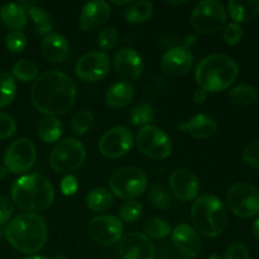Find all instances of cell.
<instances>
[{"label": "cell", "instance_id": "d4e9b609", "mask_svg": "<svg viewBox=\"0 0 259 259\" xmlns=\"http://www.w3.org/2000/svg\"><path fill=\"white\" fill-rule=\"evenodd\" d=\"M228 12L234 23H248L259 15V0H232L228 4Z\"/></svg>", "mask_w": 259, "mask_h": 259}, {"label": "cell", "instance_id": "1f68e13d", "mask_svg": "<svg viewBox=\"0 0 259 259\" xmlns=\"http://www.w3.org/2000/svg\"><path fill=\"white\" fill-rule=\"evenodd\" d=\"M17 95V83L9 72H0V109L7 108L14 101Z\"/></svg>", "mask_w": 259, "mask_h": 259}, {"label": "cell", "instance_id": "3957f363", "mask_svg": "<svg viewBox=\"0 0 259 259\" xmlns=\"http://www.w3.org/2000/svg\"><path fill=\"white\" fill-rule=\"evenodd\" d=\"M13 202L27 212L45 211L55 200V190L46 176L40 174L24 175L12 186Z\"/></svg>", "mask_w": 259, "mask_h": 259}, {"label": "cell", "instance_id": "f1b7e54d", "mask_svg": "<svg viewBox=\"0 0 259 259\" xmlns=\"http://www.w3.org/2000/svg\"><path fill=\"white\" fill-rule=\"evenodd\" d=\"M153 4L147 0L134 2L126 8L125 19L131 24H142L147 22L153 14Z\"/></svg>", "mask_w": 259, "mask_h": 259}, {"label": "cell", "instance_id": "603a6c76", "mask_svg": "<svg viewBox=\"0 0 259 259\" xmlns=\"http://www.w3.org/2000/svg\"><path fill=\"white\" fill-rule=\"evenodd\" d=\"M134 95V86L126 81H120L108 89L105 94V103L111 109H123L133 101Z\"/></svg>", "mask_w": 259, "mask_h": 259}, {"label": "cell", "instance_id": "ba28073f", "mask_svg": "<svg viewBox=\"0 0 259 259\" xmlns=\"http://www.w3.org/2000/svg\"><path fill=\"white\" fill-rule=\"evenodd\" d=\"M85 159V146L78 139L66 138L53 148L50 156V164L57 174L70 175V172L80 168Z\"/></svg>", "mask_w": 259, "mask_h": 259}, {"label": "cell", "instance_id": "5bb4252c", "mask_svg": "<svg viewBox=\"0 0 259 259\" xmlns=\"http://www.w3.org/2000/svg\"><path fill=\"white\" fill-rule=\"evenodd\" d=\"M110 71V58L105 52L91 51L77 61L76 76L85 82H96L105 77Z\"/></svg>", "mask_w": 259, "mask_h": 259}, {"label": "cell", "instance_id": "4316f807", "mask_svg": "<svg viewBox=\"0 0 259 259\" xmlns=\"http://www.w3.org/2000/svg\"><path fill=\"white\" fill-rule=\"evenodd\" d=\"M37 134L43 143H56L62 136V123L56 116H46L38 123Z\"/></svg>", "mask_w": 259, "mask_h": 259}, {"label": "cell", "instance_id": "cb8c5ba5", "mask_svg": "<svg viewBox=\"0 0 259 259\" xmlns=\"http://www.w3.org/2000/svg\"><path fill=\"white\" fill-rule=\"evenodd\" d=\"M0 20L12 32L20 30L27 24V10L19 3H7L0 8Z\"/></svg>", "mask_w": 259, "mask_h": 259}, {"label": "cell", "instance_id": "83f0119b", "mask_svg": "<svg viewBox=\"0 0 259 259\" xmlns=\"http://www.w3.org/2000/svg\"><path fill=\"white\" fill-rule=\"evenodd\" d=\"M114 197L111 191L104 187H98L89 192L86 197V205L94 212H104L111 207Z\"/></svg>", "mask_w": 259, "mask_h": 259}, {"label": "cell", "instance_id": "816d5d0a", "mask_svg": "<svg viewBox=\"0 0 259 259\" xmlns=\"http://www.w3.org/2000/svg\"><path fill=\"white\" fill-rule=\"evenodd\" d=\"M207 259H222L219 257V255H217V254H211V255H209V257H207Z\"/></svg>", "mask_w": 259, "mask_h": 259}, {"label": "cell", "instance_id": "7c38bea8", "mask_svg": "<svg viewBox=\"0 0 259 259\" xmlns=\"http://www.w3.org/2000/svg\"><path fill=\"white\" fill-rule=\"evenodd\" d=\"M124 227L119 218L113 215H100L90 220L88 233L91 239L101 245H113L123 238Z\"/></svg>", "mask_w": 259, "mask_h": 259}, {"label": "cell", "instance_id": "7a4b0ae2", "mask_svg": "<svg viewBox=\"0 0 259 259\" xmlns=\"http://www.w3.org/2000/svg\"><path fill=\"white\" fill-rule=\"evenodd\" d=\"M5 238L14 249L24 254L39 252L48 240V227L38 214L24 212L8 223Z\"/></svg>", "mask_w": 259, "mask_h": 259}, {"label": "cell", "instance_id": "484cf974", "mask_svg": "<svg viewBox=\"0 0 259 259\" xmlns=\"http://www.w3.org/2000/svg\"><path fill=\"white\" fill-rule=\"evenodd\" d=\"M23 8L27 7V12L29 14L30 19L34 23L35 30L38 34L40 35H47L52 33L53 29V20L51 18L50 13L45 9V8L39 7L33 3H19Z\"/></svg>", "mask_w": 259, "mask_h": 259}, {"label": "cell", "instance_id": "f6af8a7d", "mask_svg": "<svg viewBox=\"0 0 259 259\" xmlns=\"http://www.w3.org/2000/svg\"><path fill=\"white\" fill-rule=\"evenodd\" d=\"M14 212L13 202L8 197H0V225H4L5 223H9Z\"/></svg>", "mask_w": 259, "mask_h": 259}, {"label": "cell", "instance_id": "9c48e42d", "mask_svg": "<svg viewBox=\"0 0 259 259\" xmlns=\"http://www.w3.org/2000/svg\"><path fill=\"white\" fill-rule=\"evenodd\" d=\"M227 204L230 211L242 219L259 215V190L248 182H237L228 191Z\"/></svg>", "mask_w": 259, "mask_h": 259}, {"label": "cell", "instance_id": "52a82bcc", "mask_svg": "<svg viewBox=\"0 0 259 259\" xmlns=\"http://www.w3.org/2000/svg\"><path fill=\"white\" fill-rule=\"evenodd\" d=\"M190 23L200 34H214L224 28L227 23V9L224 4L215 0L200 2L192 10Z\"/></svg>", "mask_w": 259, "mask_h": 259}, {"label": "cell", "instance_id": "30bf717a", "mask_svg": "<svg viewBox=\"0 0 259 259\" xmlns=\"http://www.w3.org/2000/svg\"><path fill=\"white\" fill-rule=\"evenodd\" d=\"M137 147L146 157L166 159L172 153V141L161 128L147 125L137 134Z\"/></svg>", "mask_w": 259, "mask_h": 259}, {"label": "cell", "instance_id": "d6a6232c", "mask_svg": "<svg viewBox=\"0 0 259 259\" xmlns=\"http://www.w3.org/2000/svg\"><path fill=\"white\" fill-rule=\"evenodd\" d=\"M148 199L151 204L158 210H168L171 207V192L161 184H153L149 187Z\"/></svg>", "mask_w": 259, "mask_h": 259}, {"label": "cell", "instance_id": "e0dca14e", "mask_svg": "<svg viewBox=\"0 0 259 259\" xmlns=\"http://www.w3.org/2000/svg\"><path fill=\"white\" fill-rule=\"evenodd\" d=\"M194 65V56L189 48L176 46L162 56L159 67L168 76H182L189 72Z\"/></svg>", "mask_w": 259, "mask_h": 259}, {"label": "cell", "instance_id": "7bdbcfd3", "mask_svg": "<svg viewBox=\"0 0 259 259\" xmlns=\"http://www.w3.org/2000/svg\"><path fill=\"white\" fill-rule=\"evenodd\" d=\"M224 259H249V250L242 243H235L228 248Z\"/></svg>", "mask_w": 259, "mask_h": 259}, {"label": "cell", "instance_id": "8992f818", "mask_svg": "<svg viewBox=\"0 0 259 259\" xmlns=\"http://www.w3.org/2000/svg\"><path fill=\"white\" fill-rule=\"evenodd\" d=\"M110 191L120 199L134 200L142 196L148 187V179L141 168L121 167L113 172L109 180Z\"/></svg>", "mask_w": 259, "mask_h": 259}, {"label": "cell", "instance_id": "ee69618b", "mask_svg": "<svg viewBox=\"0 0 259 259\" xmlns=\"http://www.w3.org/2000/svg\"><path fill=\"white\" fill-rule=\"evenodd\" d=\"M61 192H62L65 196H72L77 192L78 189V181L75 176L72 175H66L62 179L60 185Z\"/></svg>", "mask_w": 259, "mask_h": 259}, {"label": "cell", "instance_id": "74e56055", "mask_svg": "<svg viewBox=\"0 0 259 259\" xmlns=\"http://www.w3.org/2000/svg\"><path fill=\"white\" fill-rule=\"evenodd\" d=\"M119 39V33L116 30V28L114 27H108L104 28L98 35V45L99 47L103 51L111 50L116 46Z\"/></svg>", "mask_w": 259, "mask_h": 259}, {"label": "cell", "instance_id": "7402d4cb", "mask_svg": "<svg viewBox=\"0 0 259 259\" xmlns=\"http://www.w3.org/2000/svg\"><path fill=\"white\" fill-rule=\"evenodd\" d=\"M40 51L46 60L53 63L63 62L68 57L70 46L66 38L58 33H50L45 35L40 43Z\"/></svg>", "mask_w": 259, "mask_h": 259}, {"label": "cell", "instance_id": "f35d334b", "mask_svg": "<svg viewBox=\"0 0 259 259\" xmlns=\"http://www.w3.org/2000/svg\"><path fill=\"white\" fill-rule=\"evenodd\" d=\"M5 46L10 53H20L27 46V38L20 30H13L5 38Z\"/></svg>", "mask_w": 259, "mask_h": 259}, {"label": "cell", "instance_id": "f907efd6", "mask_svg": "<svg viewBox=\"0 0 259 259\" xmlns=\"http://www.w3.org/2000/svg\"><path fill=\"white\" fill-rule=\"evenodd\" d=\"M7 168H5V167H0V180L2 179H4L5 177V175H7Z\"/></svg>", "mask_w": 259, "mask_h": 259}, {"label": "cell", "instance_id": "5b68a950", "mask_svg": "<svg viewBox=\"0 0 259 259\" xmlns=\"http://www.w3.org/2000/svg\"><path fill=\"white\" fill-rule=\"evenodd\" d=\"M191 222L195 230L205 238L219 237L227 227V209L219 197L202 195L192 204Z\"/></svg>", "mask_w": 259, "mask_h": 259}, {"label": "cell", "instance_id": "9a60e30c", "mask_svg": "<svg viewBox=\"0 0 259 259\" xmlns=\"http://www.w3.org/2000/svg\"><path fill=\"white\" fill-rule=\"evenodd\" d=\"M119 254L123 259H154L156 248L143 233H129L119 242Z\"/></svg>", "mask_w": 259, "mask_h": 259}, {"label": "cell", "instance_id": "d6986e66", "mask_svg": "<svg viewBox=\"0 0 259 259\" xmlns=\"http://www.w3.org/2000/svg\"><path fill=\"white\" fill-rule=\"evenodd\" d=\"M114 67L125 80H138L143 73V61L141 55L133 48H121L115 53L114 57Z\"/></svg>", "mask_w": 259, "mask_h": 259}, {"label": "cell", "instance_id": "4fadbf2b", "mask_svg": "<svg viewBox=\"0 0 259 259\" xmlns=\"http://www.w3.org/2000/svg\"><path fill=\"white\" fill-rule=\"evenodd\" d=\"M133 134L124 125L114 126L103 134L99 141V151L106 158L124 157L133 147Z\"/></svg>", "mask_w": 259, "mask_h": 259}, {"label": "cell", "instance_id": "44dd1931", "mask_svg": "<svg viewBox=\"0 0 259 259\" xmlns=\"http://www.w3.org/2000/svg\"><path fill=\"white\" fill-rule=\"evenodd\" d=\"M177 129L187 132L190 136L197 139L210 138L218 132V123L214 118L206 114H197L190 120L181 121L177 124Z\"/></svg>", "mask_w": 259, "mask_h": 259}, {"label": "cell", "instance_id": "8fae6325", "mask_svg": "<svg viewBox=\"0 0 259 259\" xmlns=\"http://www.w3.org/2000/svg\"><path fill=\"white\" fill-rule=\"evenodd\" d=\"M37 159V149L34 143L27 138H20L8 147L4 154V167L14 175L29 171Z\"/></svg>", "mask_w": 259, "mask_h": 259}, {"label": "cell", "instance_id": "277c9868", "mask_svg": "<svg viewBox=\"0 0 259 259\" xmlns=\"http://www.w3.org/2000/svg\"><path fill=\"white\" fill-rule=\"evenodd\" d=\"M239 68L235 61L227 55H210L197 65L195 78L200 89L210 93L227 90L235 82Z\"/></svg>", "mask_w": 259, "mask_h": 259}, {"label": "cell", "instance_id": "60d3db41", "mask_svg": "<svg viewBox=\"0 0 259 259\" xmlns=\"http://www.w3.org/2000/svg\"><path fill=\"white\" fill-rule=\"evenodd\" d=\"M223 38H224L225 43L229 46H235L242 40L243 38V28L242 25L238 23H230L225 27L224 33H223Z\"/></svg>", "mask_w": 259, "mask_h": 259}, {"label": "cell", "instance_id": "681fc988", "mask_svg": "<svg viewBox=\"0 0 259 259\" xmlns=\"http://www.w3.org/2000/svg\"><path fill=\"white\" fill-rule=\"evenodd\" d=\"M23 259H48L47 257H43V255H28V257Z\"/></svg>", "mask_w": 259, "mask_h": 259}, {"label": "cell", "instance_id": "ac0fdd59", "mask_svg": "<svg viewBox=\"0 0 259 259\" xmlns=\"http://www.w3.org/2000/svg\"><path fill=\"white\" fill-rule=\"evenodd\" d=\"M175 249L186 258H195L201 252V239L196 230L187 224H180L171 232Z\"/></svg>", "mask_w": 259, "mask_h": 259}, {"label": "cell", "instance_id": "ffe728a7", "mask_svg": "<svg viewBox=\"0 0 259 259\" xmlns=\"http://www.w3.org/2000/svg\"><path fill=\"white\" fill-rule=\"evenodd\" d=\"M110 7L104 0H94L83 5L78 17V27L86 30L104 24L110 18Z\"/></svg>", "mask_w": 259, "mask_h": 259}, {"label": "cell", "instance_id": "d590c367", "mask_svg": "<svg viewBox=\"0 0 259 259\" xmlns=\"http://www.w3.org/2000/svg\"><path fill=\"white\" fill-rule=\"evenodd\" d=\"M94 121H95V118H94V114L91 111H77L71 120V129L76 136H82L93 128Z\"/></svg>", "mask_w": 259, "mask_h": 259}, {"label": "cell", "instance_id": "6da1fadb", "mask_svg": "<svg viewBox=\"0 0 259 259\" xmlns=\"http://www.w3.org/2000/svg\"><path fill=\"white\" fill-rule=\"evenodd\" d=\"M77 89L70 76L61 71H47L37 77L30 90L35 110L47 116H60L75 105Z\"/></svg>", "mask_w": 259, "mask_h": 259}, {"label": "cell", "instance_id": "c3c4849f", "mask_svg": "<svg viewBox=\"0 0 259 259\" xmlns=\"http://www.w3.org/2000/svg\"><path fill=\"white\" fill-rule=\"evenodd\" d=\"M113 3L115 5H128L129 7V5H131L133 2H132V0H124V2H116V0H114Z\"/></svg>", "mask_w": 259, "mask_h": 259}, {"label": "cell", "instance_id": "7dc6e473", "mask_svg": "<svg viewBox=\"0 0 259 259\" xmlns=\"http://www.w3.org/2000/svg\"><path fill=\"white\" fill-rule=\"evenodd\" d=\"M253 233H254V237L259 240V215L255 219L254 224H253Z\"/></svg>", "mask_w": 259, "mask_h": 259}, {"label": "cell", "instance_id": "f546056e", "mask_svg": "<svg viewBox=\"0 0 259 259\" xmlns=\"http://www.w3.org/2000/svg\"><path fill=\"white\" fill-rule=\"evenodd\" d=\"M228 98L233 104L237 105H250V104L255 103L258 99L257 89L253 88L252 85H238L233 88L228 94Z\"/></svg>", "mask_w": 259, "mask_h": 259}, {"label": "cell", "instance_id": "bcb514c9", "mask_svg": "<svg viewBox=\"0 0 259 259\" xmlns=\"http://www.w3.org/2000/svg\"><path fill=\"white\" fill-rule=\"evenodd\" d=\"M207 99V93L205 90H202V89H197V90L194 91V95H192V100H194L195 104H197V105H201V104H204L205 101H206Z\"/></svg>", "mask_w": 259, "mask_h": 259}, {"label": "cell", "instance_id": "2e32d148", "mask_svg": "<svg viewBox=\"0 0 259 259\" xmlns=\"http://www.w3.org/2000/svg\"><path fill=\"white\" fill-rule=\"evenodd\" d=\"M169 189L179 201L187 202L196 199L200 191V181L189 168H179L169 176Z\"/></svg>", "mask_w": 259, "mask_h": 259}, {"label": "cell", "instance_id": "836d02e7", "mask_svg": "<svg viewBox=\"0 0 259 259\" xmlns=\"http://www.w3.org/2000/svg\"><path fill=\"white\" fill-rule=\"evenodd\" d=\"M154 119V111L151 104L141 103L132 109L129 114V120L133 125L136 126H144L151 125V123Z\"/></svg>", "mask_w": 259, "mask_h": 259}, {"label": "cell", "instance_id": "4dcf8cb0", "mask_svg": "<svg viewBox=\"0 0 259 259\" xmlns=\"http://www.w3.org/2000/svg\"><path fill=\"white\" fill-rule=\"evenodd\" d=\"M38 71V66L33 61L20 60L12 67V76L22 82H32L37 80Z\"/></svg>", "mask_w": 259, "mask_h": 259}, {"label": "cell", "instance_id": "8d00e7d4", "mask_svg": "<svg viewBox=\"0 0 259 259\" xmlns=\"http://www.w3.org/2000/svg\"><path fill=\"white\" fill-rule=\"evenodd\" d=\"M143 212V206L136 200H129L121 205L119 210V217L120 220L125 223H136Z\"/></svg>", "mask_w": 259, "mask_h": 259}, {"label": "cell", "instance_id": "ab89813d", "mask_svg": "<svg viewBox=\"0 0 259 259\" xmlns=\"http://www.w3.org/2000/svg\"><path fill=\"white\" fill-rule=\"evenodd\" d=\"M242 157L245 164L250 166L252 168L259 169V139L249 143L243 149Z\"/></svg>", "mask_w": 259, "mask_h": 259}, {"label": "cell", "instance_id": "e575fe53", "mask_svg": "<svg viewBox=\"0 0 259 259\" xmlns=\"http://www.w3.org/2000/svg\"><path fill=\"white\" fill-rule=\"evenodd\" d=\"M171 232V225L166 220L159 219V218H152L147 220L146 224L143 225L144 235L152 239H164L168 237Z\"/></svg>", "mask_w": 259, "mask_h": 259}, {"label": "cell", "instance_id": "f5cc1de1", "mask_svg": "<svg viewBox=\"0 0 259 259\" xmlns=\"http://www.w3.org/2000/svg\"><path fill=\"white\" fill-rule=\"evenodd\" d=\"M53 259H67V258H66V255H63V254H58V255H56Z\"/></svg>", "mask_w": 259, "mask_h": 259}, {"label": "cell", "instance_id": "b9f144b4", "mask_svg": "<svg viewBox=\"0 0 259 259\" xmlns=\"http://www.w3.org/2000/svg\"><path fill=\"white\" fill-rule=\"evenodd\" d=\"M17 132V123L10 115L0 113V141L10 138Z\"/></svg>", "mask_w": 259, "mask_h": 259}]
</instances>
